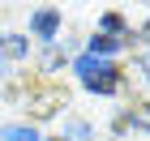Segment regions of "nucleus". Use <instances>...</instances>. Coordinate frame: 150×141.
<instances>
[{
  "label": "nucleus",
  "instance_id": "nucleus-2",
  "mask_svg": "<svg viewBox=\"0 0 150 141\" xmlns=\"http://www.w3.org/2000/svg\"><path fill=\"white\" fill-rule=\"evenodd\" d=\"M56 26H60V13H56V9L35 13V34H39V39H52V34H56Z\"/></svg>",
  "mask_w": 150,
  "mask_h": 141
},
{
  "label": "nucleus",
  "instance_id": "nucleus-6",
  "mask_svg": "<svg viewBox=\"0 0 150 141\" xmlns=\"http://www.w3.org/2000/svg\"><path fill=\"white\" fill-rule=\"evenodd\" d=\"M142 64H146V73H150V56H146V60H142Z\"/></svg>",
  "mask_w": 150,
  "mask_h": 141
},
{
  "label": "nucleus",
  "instance_id": "nucleus-4",
  "mask_svg": "<svg viewBox=\"0 0 150 141\" xmlns=\"http://www.w3.org/2000/svg\"><path fill=\"white\" fill-rule=\"evenodd\" d=\"M0 51H4V56H22V51H26V43H22V39H0Z\"/></svg>",
  "mask_w": 150,
  "mask_h": 141
},
{
  "label": "nucleus",
  "instance_id": "nucleus-1",
  "mask_svg": "<svg viewBox=\"0 0 150 141\" xmlns=\"http://www.w3.org/2000/svg\"><path fill=\"white\" fill-rule=\"evenodd\" d=\"M77 73L86 77L90 90H103V94L116 90V69L107 64V60H99V56H81V60H77Z\"/></svg>",
  "mask_w": 150,
  "mask_h": 141
},
{
  "label": "nucleus",
  "instance_id": "nucleus-3",
  "mask_svg": "<svg viewBox=\"0 0 150 141\" xmlns=\"http://www.w3.org/2000/svg\"><path fill=\"white\" fill-rule=\"evenodd\" d=\"M0 141H39L35 128H0Z\"/></svg>",
  "mask_w": 150,
  "mask_h": 141
},
{
  "label": "nucleus",
  "instance_id": "nucleus-5",
  "mask_svg": "<svg viewBox=\"0 0 150 141\" xmlns=\"http://www.w3.org/2000/svg\"><path fill=\"white\" fill-rule=\"evenodd\" d=\"M112 47H116L112 34H99V39H94V56H99V51H112Z\"/></svg>",
  "mask_w": 150,
  "mask_h": 141
}]
</instances>
